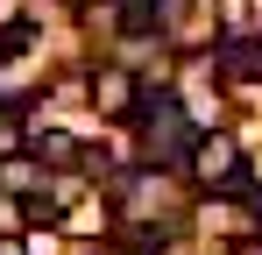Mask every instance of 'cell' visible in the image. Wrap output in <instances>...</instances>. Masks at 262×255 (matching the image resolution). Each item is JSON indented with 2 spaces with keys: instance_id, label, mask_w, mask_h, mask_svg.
Returning a JSON list of instances; mask_svg holds the SVG:
<instances>
[{
  "instance_id": "6da1fadb",
  "label": "cell",
  "mask_w": 262,
  "mask_h": 255,
  "mask_svg": "<svg viewBox=\"0 0 262 255\" xmlns=\"http://www.w3.org/2000/svg\"><path fill=\"white\" fill-rule=\"evenodd\" d=\"M191 184H206V192H234L241 184V142L227 128H213V135L191 142Z\"/></svg>"
},
{
  "instance_id": "7a4b0ae2",
  "label": "cell",
  "mask_w": 262,
  "mask_h": 255,
  "mask_svg": "<svg viewBox=\"0 0 262 255\" xmlns=\"http://www.w3.org/2000/svg\"><path fill=\"white\" fill-rule=\"evenodd\" d=\"M142 149H149V156H170L177 142H191V121H184V114H177V99L170 92H149V99H142Z\"/></svg>"
},
{
  "instance_id": "3957f363",
  "label": "cell",
  "mask_w": 262,
  "mask_h": 255,
  "mask_svg": "<svg viewBox=\"0 0 262 255\" xmlns=\"http://www.w3.org/2000/svg\"><path fill=\"white\" fill-rule=\"evenodd\" d=\"M92 107L99 114H128V107H142V92H135L128 71H92Z\"/></svg>"
},
{
  "instance_id": "277c9868",
  "label": "cell",
  "mask_w": 262,
  "mask_h": 255,
  "mask_svg": "<svg viewBox=\"0 0 262 255\" xmlns=\"http://www.w3.org/2000/svg\"><path fill=\"white\" fill-rule=\"evenodd\" d=\"M220 78H227V85H262V42H227Z\"/></svg>"
},
{
  "instance_id": "5b68a950",
  "label": "cell",
  "mask_w": 262,
  "mask_h": 255,
  "mask_svg": "<svg viewBox=\"0 0 262 255\" xmlns=\"http://www.w3.org/2000/svg\"><path fill=\"white\" fill-rule=\"evenodd\" d=\"M0 192L7 199H29L36 192V156H0Z\"/></svg>"
},
{
  "instance_id": "8992f818",
  "label": "cell",
  "mask_w": 262,
  "mask_h": 255,
  "mask_svg": "<svg viewBox=\"0 0 262 255\" xmlns=\"http://www.w3.org/2000/svg\"><path fill=\"white\" fill-rule=\"evenodd\" d=\"M64 199H71V184H64V192H29V199H21V220H29V227H50V220L64 213Z\"/></svg>"
},
{
  "instance_id": "52a82bcc",
  "label": "cell",
  "mask_w": 262,
  "mask_h": 255,
  "mask_svg": "<svg viewBox=\"0 0 262 255\" xmlns=\"http://www.w3.org/2000/svg\"><path fill=\"white\" fill-rule=\"evenodd\" d=\"M36 50V22H0V57H21Z\"/></svg>"
},
{
  "instance_id": "ba28073f",
  "label": "cell",
  "mask_w": 262,
  "mask_h": 255,
  "mask_svg": "<svg viewBox=\"0 0 262 255\" xmlns=\"http://www.w3.org/2000/svg\"><path fill=\"white\" fill-rule=\"evenodd\" d=\"M248 227L262 234V184H248Z\"/></svg>"
},
{
  "instance_id": "9c48e42d",
  "label": "cell",
  "mask_w": 262,
  "mask_h": 255,
  "mask_svg": "<svg viewBox=\"0 0 262 255\" xmlns=\"http://www.w3.org/2000/svg\"><path fill=\"white\" fill-rule=\"evenodd\" d=\"M0 255H29V241H21V234H7V241H0Z\"/></svg>"
},
{
  "instance_id": "30bf717a",
  "label": "cell",
  "mask_w": 262,
  "mask_h": 255,
  "mask_svg": "<svg viewBox=\"0 0 262 255\" xmlns=\"http://www.w3.org/2000/svg\"><path fill=\"white\" fill-rule=\"evenodd\" d=\"M163 255H184V248H163Z\"/></svg>"
}]
</instances>
